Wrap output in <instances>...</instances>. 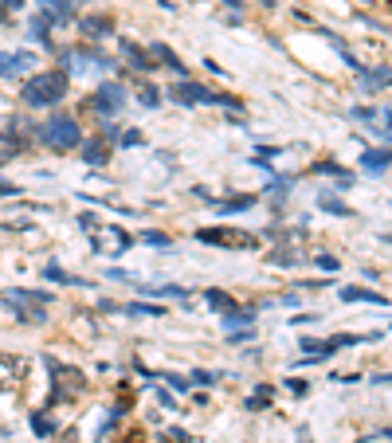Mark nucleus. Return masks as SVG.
I'll list each match as a JSON object with an SVG mask.
<instances>
[{"label":"nucleus","instance_id":"nucleus-11","mask_svg":"<svg viewBox=\"0 0 392 443\" xmlns=\"http://www.w3.org/2000/svg\"><path fill=\"white\" fill-rule=\"evenodd\" d=\"M122 55H126V59L134 63V71H141V75H146V71H153V59H149V51H141L134 40H122Z\"/></svg>","mask_w":392,"mask_h":443},{"label":"nucleus","instance_id":"nucleus-1","mask_svg":"<svg viewBox=\"0 0 392 443\" xmlns=\"http://www.w3.org/2000/svg\"><path fill=\"white\" fill-rule=\"evenodd\" d=\"M20 99L31 110L63 102L67 99V71H39V75H31V79L24 83V90H20Z\"/></svg>","mask_w":392,"mask_h":443},{"label":"nucleus","instance_id":"nucleus-17","mask_svg":"<svg viewBox=\"0 0 392 443\" xmlns=\"http://www.w3.org/2000/svg\"><path fill=\"white\" fill-rule=\"evenodd\" d=\"M318 208H322V212H330V216H342V220H345V216H353L349 208H345L337 197H330V192H322V197H318Z\"/></svg>","mask_w":392,"mask_h":443},{"label":"nucleus","instance_id":"nucleus-6","mask_svg":"<svg viewBox=\"0 0 392 443\" xmlns=\"http://www.w3.org/2000/svg\"><path fill=\"white\" fill-rule=\"evenodd\" d=\"M173 99L181 102V106H196V102H208V99H212V90L200 87V83H192V79H181L173 87Z\"/></svg>","mask_w":392,"mask_h":443},{"label":"nucleus","instance_id":"nucleus-10","mask_svg":"<svg viewBox=\"0 0 392 443\" xmlns=\"http://www.w3.org/2000/svg\"><path fill=\"white\" fill-rule=\"evenodd\" d=\"M83 36L106 40V36H114V20H110V16H87V20H83Z\"/></svg>","mask_w":392,"mask_h":443},{"label":"nucleus","instance_id":"nucleus-21","mask_svg":"<svg viewBox=\"0 0 392 443\" xmlns=\"http://www.w3.org/2000/svg\"><path fill=\"white\" fill-rule=\"evenodd\" d=\"M126 314H137V318H165V310L161 306H146V302H130V306H122Z\"/></svg>","mask_w":392,"mask_h":443},{"label":"nucleus","instance_id":"nucleus-18","mask_svg":"<svg viewBox=\"0 0 392 443\" xmlns=\"http://www.w3.org/2000/svg\"><path fill=\"white\" fill-rule=\"evenodd\" d=\"M31 432L48 440V435H55V420H51V416H43V412H31Z\"/></svg>","mask_w":392,"mask_h":443},{"label":"nucleus","instance_id":"nucleus-27","mask_svg":"<svg viewBox=\"0 0 392 443\" xmlns=\"http://www.w3.org/2000/svg\"><path fill=\"white\" fill-rule=\"evenodd\" d=\"M286 388H290L294 396H306V388H310V384H306L302 377H290V381H286Z\"/></svg>","mask_w":392,"mask_h":443},{"label":"nucleus","instance_id":"nucleus-7","mask_svg":"<svg viewBox=\"0 0 392 443\" xmlns=\"http://www.w3.org/2000/svg\"><path fill=\"white\" fill-rule=\"evenodd\" d=\"M24 67H36V55H28V51H16V55H0V79H12V75H20Z\"/></svg>","mask_w":392,"mask_h":443},{"label":"nucleus","instance_id":"nucleus-32","mask_svg":"<svg viewBox=\"0 0 392 443\" xmlns=\"http://www.w3.org/2000/svg\"><path fill=\"white\" fill-rule=\"evenodd\" d=\"M16 192H20V188L12 185V181H4V177H0V197H16Z\"/></svg>","mask_w":392,"mask_h":443},{"label":"nucleus","instance_id":"nucleus-19","mask_svg":"<svg viewBox=\"0 0 392 443\" xmlns=\"http://www.w3.org/2000/svg\"><path fill=\"white\" fill-rule=\"evenodd\" d=\"M271 393H274L271 384H259V393H255L251 400H247V412H263L267 404H271Z\"/></svg>","mask_w":392,"mask_h":443},{"label":"nucleus","instance_id":"nucleus-3","mask_svg":"<svg viewBox=\"0 0 392 443\" xmlns=\"http://www.w3.org/2000/svg\"><path fill=\"white\" fill-rule=\"evenodd\" d=\"M0 302L12 306L20 322L43 325V322H48V310H43V306L51 302V295H48V290H24V286H12V290H4V295H0Z\"/></svg>","mask_w":392,"mask_h":443},{"label":"nucleus","instance_id":"nucleus-15","mask_svg":"<svg viewBox=\"0 0 392 443\" xmlns=\"http://www.w3.org/2000/svg\"><path fill=\"white\" fill-rule=\"evenodd\" d=\"M43 279H51V283H63V286H90L87 279H78V275H67V271H63V267H55V263H51L48 271H43Z\"/></svg>","mask_w":392,"mask_h":443},{"label":"nucleus","instance_id":"nucleus-12","mask_svg":"<svg viewBox=\"0 0 392 443\" xmlns=\"http://www.w3.org/2000/svg\"><path fill=\"white\" fill-rule=\"evenodd\" d=\"M361 165H365V173H388V149H365L361 153Z\"/></svg>","mask_w":392,"mask_h":443},{"label":"nucleus","instance_id":"nucleus-22","mask_svg":"<svg viewBox=\"0 0 392 443\" xmlns=\"http://www.w3.org/2000/svg\"><path fill=\"white\" fill-rule=\"evenodd\" d=\"M141 295H165V298H188L185 286H137Z\"/></svg>","mask_w":392,"mask_h":443},{"label":"nucleus","instance_id":"nucleus-16","mask_svg":"<svg viewBox=\"0 0 392 443\" xmlns=\"http://www.w3.org/2000/svg\"><path fill=\"white\" fill-rule=\"evenodd\" d=\"M48 28H51V20L43 16V12H36V16H31V24H28V36L36 43H48Z\"/></svg>","mask_w":392,"mask_h":443},{"label":"nucleus","instance_id":"nucleus-29","mask_svg":"<svg viewBox=\"0 0 392 443\" xmlns=\"http://www.w3.org/2000/svg\"><path fill=\"white\" fill-rule=\"evenodd\" d=\"M314 263L322 267V271H337V259L333 255H314Z\"/></svg>","mask_w":392,"mask_h":443},{"label":"nucleus","instance_id":"nucleus-5","mask_svg":"<svg viewBox=\"0 0 392 443\" xmlns=\"http://www.w3.org/2000/svg\"><path fill=\"white\" fill-rule=\"evenodd\" d=\"M200 244H216V247H255V236L247 232H232V227H204V232H196Z\"/></svg>","mask_w":392,"mask_h":443},{"label":"nucleus","instance_id":"nucleus-2","mask_svg":"<svg viewBox=\"0 0 392 443\" xmlns=\"http://www.w3.org/2000/svg\"><path fill=\"white\" fill-rule=\"evenodd\" d=\"M36 138L48 149H55V153H67V149H75L83 141V129H78V122L71 114H51L43 126H36Z\"/></svg>","mask_w":392,"mask_h":443},{"label":"nucleus","instance_id":"nucleus-33","mask_svg":"<svg viewBox=\"0 0 392 443\" xmlns=\"http://www.w3.org/2000/svg\"><path fill=\"white\" fill-rule=\"evenodd\" d=\"M353 118H365V122H369V118H377V110H372V106H357V110H353Z\"/></svg>","mask_w":392,"mask_h":443},{"label":"nucleus","instance_id":"nucleus-28","mask_svg":"<svg viewBox=\"0 0 392 443\" xmlns=\"http://www.w3.org/2000/svg\"><path fill=\"white\" fill-rule=\"evenodd\" d=\"M271 263H274V267H294V255H290V251H274Z\"/></svg>","mask_w":392,"mask_h":443},{"label":"nucleus","instance_id":"nucleus-36","mask_svg":"<svg viewBox=\"0 0 392 443\" xmlns=\"http://www.w3.org/2000/svg\"><path fill=\"white\" fill-rule=\"evenodd\" d=\"M24 0H0V8H20Z\"/></svg>","mask_w":392,"mask_h":443},{"label":"nucleus","instance_id":"nucleus-9","mask_svg":"<svg viewBox=\"0 0 392 443\" xmlns=\"http://www.w3.org/2000/svg\"><path fill=\"white\" fill-rule=\"evenodd\" d=\"M149 59H161L169 71H173V75H181V79H185V71H188L185 63L176 59V51L169 48V43H153V48H149Z\"/></svg>","mask_w":392,"mask_h":443},{"label":"nucleus","instance_id":"nucleus-14","mask_svg":"<svg viewBox=\"0 0 392 443\" xmlns=\"http://www.w3.org/2000/svg\"><path fill=\"white\" fill-rule=\"evenodd\" d=\"M251 322H255V310H227V314L220 318V325H224V330H239V325H247V330H251Z\"/></svg>","mask_w":392,"mask_h":443},{"label":"nucleus","instance_id":"nucleus-25","mask_svg":"<svg viewBox=\"0 0 392 443\" xmlns=\"http://www.w3.org/2000/svg\"><path fill=\"white\" fill-rule=\"evenodd\" d=\"M141 106H149V110L161 106V90L157 87H141Z\"/></svg>","mask_w":392,"mask_h":443},{"label":"nucleus","instance_id":"nucleus-23","mask_svg":"<svg viewBox=\"0 0 392 443\" xmlns=\"http://www.w3.org/2000/svg\"><path fill=\"white\" fill-rule=\"evenodd\" d=\"M83 157H87V165H106V141H90Z\"/></svg>","mask_w":392,"mask_h":443},{"label":"nucleus","instance_id":"nucleus-24","mask_svg":"<svg viewBox=\"0 0 392 443\" xmlns=\"http://www.w3.org/2000/svg\"><path fill=\"white\" fill-rule=\"evenodd\" d=\"M361 83H365V90L388 87V67H381V71H369V75H361Z\"/></svg>","mask_w":392,"mask_h":443},{"label":"nucleus","instance_id":"nucleus-4","mask_svg":"<svg viewBox=\"0 0 392 443\" xmlns=\"http://www.w3.org/2000/svg\"><path fill=\"white\" fill-rule=\"evenodd\" d=\"M122 106H126V87H122V83H102V87L90 94V110L102 114V118H114Z\"/></svg>","mask_w":392,"mask_h":443},{"label":"nucleus","instance_id":"nucleus-31","mask_svg":"<svg viewBox=\"0 0 392 443\" xmlns=\"http://www.w3.org/2000/svg\"><path fill=\"white\" fill-rule=\"evenodd\" d=\"M78 227H83V232H90V227H98V220L90 216V212H83V216H78Z\"/></svg>","mask_w":392,"mask_h":443},{"label":"nucleus","instance_id":"nucleus-35","mask_svg":"<svg viewBox=\"0 0 392 443\" xmlns=\"http://www.w3.org/2000/svg\"><path fill=\"white\" fill-rule=\"evenodd\" d=\"M192 381H196V384H216V377H212V373H200V369H196Z\"/></svg>","mask_w":392,"mask_h":443},{"label":"nucleus","instance_id":"nucleus-8","mask_svg":"<svg viewBox=\"0 0 392 443\" xmlns=\"http://www.w3.org/2000/svg\"><path fill=\"white\" fill-rule=\"evenodd\" d=\"M337 295H342V302H372V306H388V298L377 295V290H369V286H342Z\"/></svg>","mask_w":392,"mask_h":443},{"label":"nucleus","instance_id":"nucleus-30","mask_svg":"<svg viewBox=\"0 0 392 443\" xmlns=\"http://www.w3.org/2000/svg\"><path fill=\"white\" fill-rule=\"evenodd\" d=\"M165 381L173 384L176 393H188V384H192V381H185V377H165Z\"/></svg>","mask_w":392,"mask_h":443},{"label":"nucleus","instance_id":"nucleus-26","mask_svg":"<svg viewBox=\"0 0 392 443\" xmlns=\"http://www.w3.org/2000/svg\"><path fill=\"white\" fill-rule=\"evenodd\" d=\"M141 244H149V247H169V236H165V232H141Z\"/></svg>","mask_w":392,"mask_h":443},{"label":"nucleus","instance_id":"nucleus-34","mask_svg":"<svg viewBox=\"0 0 392 443\" xmlns=\"http://www.w3.org/2000/svg\"><path fill=\"white\" fill-rule=\"evenodd\" d=\"M122 146H141V134H137V129H130V134H122Z\"/></svg>","mask_w":392,"mask_h":443},{"label":"nucleus","instance_id":"nucleus-20","mask_svg":"<svg viewBox=\"0 0 392 443\" xmlns=\"http://www.w3.org/2000/svg\"><path fill=\"white\" fill-rule=\"evenodd\" d=\"M208 306H212V310H224V314H227V310H235V302H232V295H227V290H208Z\"/></svg>","mask_w":392,"mask_h":443},{"label":"nucleus","instance_id":"nucleus-13","mask_svg":"<svg viewBox=\"0 0 392 443\" xmlns=\"http://www.w3.org/2000/svg\"><path fill=\"white\" fill-rule=\"evenodd\" d=\"M251 204H255L251 192H247V197H232V200H212V208L220 212V216H235V212H247Z\"/></svg>","mask_w":392,"mask_h":443}]
</instances>
